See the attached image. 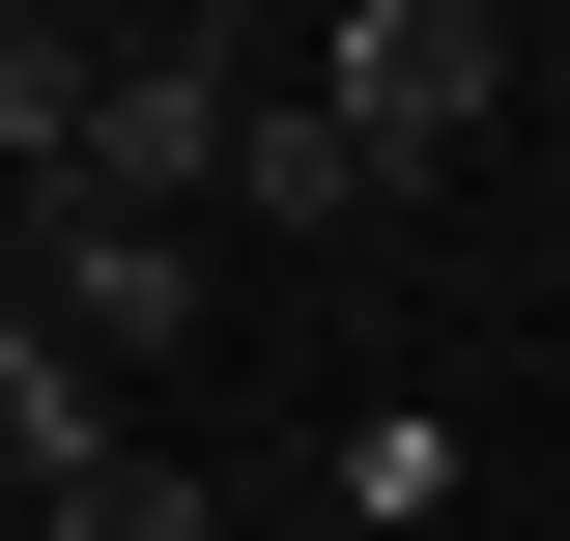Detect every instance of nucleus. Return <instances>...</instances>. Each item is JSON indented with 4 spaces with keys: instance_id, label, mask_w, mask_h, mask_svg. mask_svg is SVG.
<instances>
[{
    "instance_id": "3",
    "label": "nucleus",
    "mask_w": 570,
    "mask_h": 541,
    "mask_svg": "<svg viewBox=\"0 0 570 541\" xmlns=\"http://www.w3.org/2000/svg\"><path fill=\"white\" fill-rule=\"evenodd\" d=\"M29 314H58L86 371H115V400H142V371L200 342V257H171V228H115V200H58V228H29Z\"/></svg>"
},
{
    "instance_id": "4",
    "label": "nucleus",
    "mask_w": 570,
    "mask_h": 541,
    "mask_svg": "<svg viewBox=\"0 0 570 541\" xmlns=\"http://www.w3.org/2000/svg\"><path fill=\"white\" fill-rule=\"evenodd\" d=\"M86 456H142V427H115V371H86L58 314H0V484H29V513H58Z\"/></svg>"
},
{
    "instance_id": "8",
    "label": "nucleus",
    "mask_w": 570,
    "mask_h": 541,
    "mask_svg": "<svg viewBox=\"0 0 570 541\" xmlns=\"http://www.w3.org/2000/svg\"><path fill=\"white\" fill-rule=\"evenodd\" d=\"M0 541H29V484H0Z\"/></svg>"
},
{
    "instance_id": "1",
    "label": "nucleus",
    "mask_w": 570,
    "mask_h": 541,
    "mask_svg": "<svg viewBox=\"0 0 570 541\" xmlns=\"http://www.w3.org/2000/svg\"><path fill=\"white\" fill-rule=\"evenodd\" d=\"M228 115H257V29H115V86H86V171H58V200H115V228L228 200Z\"/></svg>"
},
{
    "instance_id": "2",
    "label": "nucleus",
    "mask_w": 570,
    "mask_h": 541,
    "mask_svg": "<svg viewBox=\"0 0 570 541\" xmlns=\"http://www.w3.org/2000/svg\"><path fill=\"white\" fill-rule=\"evenodd\" d=\"M485 86H513L485 0H371V29H314V115L371 142V200H400V171H456V142H485Z\"/></svg>"
},
{
    "instance_id": "5",
    "label": "nucleus",
    "mask_w": 570,
    "mask_h": 541,
    "mask_svg": "<svg viewBox=\"0 0 570 541\" xmlns=\"http://www.w3.org/2000/svg\"><path fill=\"white\" fill-rule=\"evenodd\" d=\"M228 200L257 228H371V142L314 115V86H257V115H228Z\"/></svg>"
},
{
    "instance_id": "7",
    "label": "nucleus",
    "mask_w": 570,
    "mask_h": 541,
    "mask_svg": "<svg viewBox=\"0 0 570 541\" xmlns=\"http://www.w3.org/2000/svg\"><path fill=\"white\" fill-rule=\"evenodd\" d=\"M29 541H228V513H200V456H86V484H58Z\"/></svg>"
},
{
    "instance_id": "6",
    "label": "nucleus",
    "mask_w": 570,
    "mask_h": 541,
    "mask_svg": "<svg viewBox=\"0 0 570 541\" xmlns=\"http://www.w3.org/2000/svg\"><path fill=\"white\" fill-rule=\"evenodd\" d=\"M86 86H115V29H0V171H86Z\"/></svg>"
}]
</instances>
